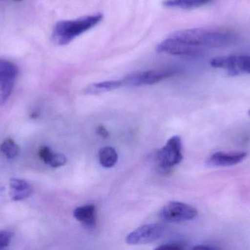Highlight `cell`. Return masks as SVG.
Wrapping results in <instances>:
<instances>
[{"label":"cell","instance_id":"obj_2","mask_svg":"<svg viewBox=\"0 0 250 250\" xmlns=\"http://www.w3.org/2000/svg\"><path fill=\"white\" fill-rule=\"evenodd\" d=\"M103 18L104 15L98 13L74 20L60 21L56 23L53 30V42L59 45H67L79 35L97 26Z\"/></svg>","mask_w":250,"mask_h":250},{"label":"cell","instance_id":"obj_18","mask_svg":"<svg viewBox=\"0 0 250 250\" xmlns=\"http://www.w3.org/2000/svg\"><path fill=\"white\" fill-rule=\"evenodd\" d=\"M66 163H67V158L64 154L53 153L48 164L53 168H57V167H62Z\"/></svg>","mask_w":250,"mask_h":250},{"label":"cell","instance_id":"obj_10","mask_svg":"<svg viewBox=\"0 0 250 250\" xmlns=\"http://www.w3.org/2000/svg\"><path fill=\"white\" fill-rule=\"evenodd\" d=\"M73 216L87 228H93L96 226V208L94 205H86L76 208L73 211Z\"/></svg>","mask_w":250,"mask_h":250},{"label":"cell","instance_id":"obj_24","mask_svg":"<svg viewBox=\"0 0 250 250\" xmlns=\"http://www.w3.org/2000/svg\"><path fill=\"white\" fill-rule=\"evenodd\" d=\"M248 114H249V116H250V111H249V112H248Z\"/></svg>","mask_w":250,"mask_h":250},{"label":"cell","instance_id":"obj_15","mask_svg":"<svg viewBox=\"0 0 250 250\" xmlns=\"http://www.w3.org/2000/svg\"><path fill=\"white\" fill-rule=\"evenodd\" d=\"M15 78L0 76V104H4L11 95Z\"/></svg>","mask_w":250,"mask_h":250},{"label":"cell","instance_id":"obj_3","mask_svg":"<svg viewBox=\"0 0 250 250\" xmlns=\"http://www.w3.org/2000/svg\"><path fill=\"white\" fill-rule=\"evenodd\" d=\"M159 167L163 170H169L179 164L183 159L182 143L180 136H173L154 156Z\"/></svg>","mask_w":250,"mask_h":250},{"label":"cell","instance_id":"obj_9","mask_svg":"<svg viewBox=\"0 0 250 250\" xmlns=\"http://www.w3.org/2000/svg\"><path fill=\"white\" fill-rule=\"evenodd\" d=\"M246 152L225 153L217 152L211 156L207 164L212 167H229L242 162L246 158Z\"/></svg>","mask_w":250,"mask_h":250},{"label":"cell","instance_id":"obj_1","mask_svg":"<svg viewBox=\"0 0 250 250\" xmlns=\"http://www.w3.org/2000/svg\"><path fill=\"white\" fill-rule=\"evenodd\" d=\"M170 38L197 47L222 48L237 41L236 32L226 28H193L176 31Z\"/></svg>","mask_w":250,"mask_h":250},{"label":"cell","instance_id":"obj_16","mask_svg":"<svg viewBox=\"0 0 250 250\" xmlns=\"http://www.w3.org/2000/svg\"><path fill=\"white\" fill-rule=\"evenodd\" d=\"M0 151L7 159H11L16 158L19 155L20 148L13 139L8 138L1 143Z\"/></svg>","mask_w":250,"mask_h":250},{"label":"cell","instance_id":"obj_14","mask_svg":"<svg viewBox=\"0 0 250 250\" xmlns=\"http://www.w3.org/2000/svg\"><path fill=\"white\" fill-rule=\"evenodd\" d=\"M118 161V154L114 148L104 147L99 151L100 164L105 168L114 167Z\"/></svg>","mask_w":250,"mask_h":250},{"label":"cell","instance_id":"obj_12","mask_svg":"<svg viewBox=\"0 0 250 250\" xmlns=\"http://www.w3.org/2000/svg\"><path fill=\"white\" fill-rule=\"evenodd\" d=\"M123 86L122 79L121 80L105 81V82H97V83L88 85L85 88L83 92L87 95H98V94L114 91Z\"/></svg>","mask_w":250,"mask_h":250},{"label":"cell","instance_id":"obj_5","mask_svg":"<svg viewBox=\"0 0 250 250\" xmlns=\"http://www.w3.org/2000/svg\"><path fill=\"white\" fill-rule=\"evenodd\" d=\"M198 211L192 205L181 202H170L165 205L160 212L163 221L168 223H179L194 220Z\"/></svg>","mask_w":250,"mask_h":250},{"label":"cell","instance_id":"obj_20","mask_svg":"<svg viewBox=\"0 0 250 250\" xmlns=\"http://www.w3.org/2000/svg\"><path fill=\"white\" fill-rule=\"evenodd\" d=\"M53 152L48 147L42 146L40 148L39 157L45 164H48L50 159L52 156Z\"/></svg>","mask_w":250,"mask_h":250},{"label":"cell","instance_id":"obj_7","mask_svg":"<svg viewBox=\"0 0 250 250\" xmlns=\"http://www.w3.org/2000/svg\"><path fill=\"white\" fill-rule=\"evenodd\" d=\"M165 226L149 224L141 226L127 235L126 242L130 245H146L160 239L164 235Z\"/></svg>","mask_w":250,"mask_h":250},{"label":"cell","instance_id":"obj_4","mask_svg":"<svg viewBox=\"0 0 250 250\" xmlns=\"http://www.w3.org/2000/svg\"><path fill=\"white\" fill-rule=\"evenodd\" d=\"M176 70L172 68L146 70L126 75L122 81L123 86L140 87L152 85L173 76L176 74Z\"/></svg>","mask_w":250,"mask_h":250},{"label":"cell","instance_id":"obj_8","mask_svg":"<svg viewBox=\"0 0 250 250\" xmlns=\"http://www.w3.org/2000/svg\"><path fill=\"white\" fill-rule=\"evenodd\" d=\"M156 51L161 54L181 56H198L202 53L201 47L189 45L170 37L160 42L156 47Z\"/></svg>","mask_w":250,"mask_h":250},{"label":"cell","instance_id":"obj_22","mask_svg":"<svg viewBox=\"0 0 250 250\" xmlns=\"http://www.w3.org/2000/svg\"><path fill=\"white\" fill-rule=\"evenodd\" d=\"M97 132H98V135L102 136V137L107 138L109 136V133H108V131H107V129H105L104 126H102V125H100V126H98V129H97Z\"/></svg>","mask_w":250,"mask_h":250},{"label":"cell","instance_id":"obj_17","mask_svg":"<svg viewBox=\"0 0 250 250\" xmlns=\"http://www.w3.org/2000/svg\"><path fill=\"white\" fill-rule=\"evenodd\" d=\"M19 73L17 66L8 60L0 59V76H9L16 79Z\"/></svg>","mask_w":250,"mask_h":250},{"label":"cell","instance_id":"obj_6","mask_svg":"<svg viewBox=\"0 0 250 250\" xmlns=\"http://www.w3.org/2000/svg\"><path fill=\"white\" fill-rule=\"evenodd\" d=\"M211 67L224 69L231 76L250 74V56L229 55L214 57L210 62Z\"/></svg>","mask_w":250,"mask_h":250},{"label":"cell","instance_id":"obj_23","mask_svg":"<svg viewBox=\"0 0 250 250\" xmlns=\"http://www.w3.org/2000/svg\"><path fill=\"white\" fill-rule=\"evenodd\" d=\"M15 1H21L22 0H14Z\"/></svg>","mask_w":250,"mask_h":250},{"label":"cell","instance_id":"obj_21","mask_svg":"<svg viewBox=\"0 0 250 250\" xmlns=\"http://www.w3.org/2000/svg\"><path fill=\"white\" fill-rule=\"evenodd\" d=\"M185 249V247L179 243L166 244L158 247L157 250H182Z\"/></svg>","mask_w":250,"mask_h":250},{"label":"cell","instance_id":"obj_13","mask_svg":"<svg viewBox=\"0 0 250 250\" xmlns=\"http://www.w3.org/2000/svg\"><path fill=\"white\" fill-rule=\"evenodd\" d=\"M211 1V0H164L163 4L165 7L189 10L205 5Z\"/></svg>","mask_w":250,"mask_h":250},{"label":"cell","instance_id":"obj_19","mask_svg":"<svg viewBox=\"0 0 250 250\" xmlns=\"http://www.w3.org/2000/svg\"><path fill=\"white\" fill-rule=\"evenodd\" d=\"M13 233L7 230H1L0 231V250L4 249L6 247L8 246L11 240Z\"/></svg>","mask_w":250,"mask_h":250},{"label":"cell","instance_id":"obj_11","mask_svg":"<svg viewBox=\"0 0 250 250\" xmlns=\"http://www.w3.org/2000/svg\"><path fill=\"white\" fill-rule=\"evenodd\" d=\"M10 186L11 188L10 198L13 201H22L26 199L32 195V187L27 182L23 179H10Z\"/></svg>","mask_w":250,"mask_h":250}]
</instances>
